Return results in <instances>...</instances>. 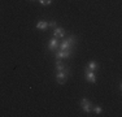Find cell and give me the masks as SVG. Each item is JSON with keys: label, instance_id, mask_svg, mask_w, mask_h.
Returning <instances> with one entry per match:
<instances>
[{"label": "cell", "instance_id": "13", "mask_svg": "<svg viewBox=\"0 0 122 117\" xmlns=\"http://www.w3.org/2000/svg\"><path fill=\"white\" fill-rule=\"evenodd\" d=\"M52 1H53V0H39V3L42 5H49Z\"/></svg>", "mask_w": 122, "mask_h": 117}, {"label": "cell", "instance_id": "7", "mask_svg": "<svg viewBox=\"0 0 122 117\" xmlns=\"http://www.w3.org/2000/svg\"><path fill=\"white\" fill-rule=\"evenodd\" d=\"M65 34H66V31H65V29H62V27L53 29V37L57 38V39H64Z\"/></svg>", "mask_w": 122, "mask_h": 117}, {"label": "cell", "instance_id": "8", "mask_svg": "<svg viewBox=\"0 0 122 117\" xmlns=\"http://www.w3.org/2000/svg\"><path fill=\"white\" fill-rule=\"evenodd\" d=\"M36 29L38 30H42V31L47 30L48 29V21H46V20H40V21H38L36 22Z\"/></svg>", "mask_w": 122, "mask_h": 117}, {"label": "cell", "instance_id": "3", "mask_svg": "<svg viewBox=\"0 0 122 117\" xmlns=\"http://www.w3.org/2000/svg\"><path fill=\"white\" fill-rule=\"evenodd\" d=\"M81 104V108L83 109V112L85 113H92V109H94V103H92L90 99L87 98H82L79 101Z\"/></svg>", "mask_w": 122, "mask_h": 117}, {"label": "cell", "instance_id": "5", "mask_svg": "<svg viewBox=\"0 0 122 117\" xmlns=\"http://www.w3.org/2000/svg\"><path fill=\"white\" fill-rule=\"evenodd\" d=\"M73 53H74V51H64V49H59V48L53 52L55 57H56V58H61V60H62V58L70 57Z\"/></svg>", "mask_w": 122, "mask_h": 117}, {"label": "cell", "instance_id": "11", "mask_svg": "<svg viewBox=\"0 0 122 117\" xmlns=\"http://www.w3.org/2000/svg\"><path fill=\"white\" fill-rule=\"evenodd\" d=\"M92 112L95 113V115H101L103 113V108L100 107V105H94V109H92Z\"/></svg>", "mask_w": 122, "mask_h": 117}, {"label": "cell", "instance_id": "1", "mask_svg": "<svg viewBox=\"0 0 122 117\" xmlns=\"http://www.w3.org/2000/svg\"><path fill=\"white\" fill-rule=\"evenodd\" d=\"M77 44V37L75 35H70V37L62 39V42H60L59 49H64V51H74L73 47Z\"/></svg>", "mask_w": 122, "mask_h": 117}, {"label": "cell", "instance_id": "12", "mask_svg": "<svg viewBox=\"0 0 122 117\" xmlns=\"http://www.w3.org/2000/svg\"><path fill=\"white\" fill-rule=\"evenodd\" d=\"M48 27H51V29H56V27H57V22L55 21V20H52V21H48Z\"/></svg>", "mask_w": 122, "mask_h": 117}, {"label": "cell", "instance_id": "10", "mask_svg": "<svg viewBox=\"0 0 122 117\" xmlns=\"http://www.w3.org/2000/svg\"><path fill=\"white\" fill-rule=\"evenodd\" d=\"M64 68H65V64L62 63V60H61V58H57L56 60V70L60 72V70H64Z\"/></svg>", "mask_w": 122, "mask_h": 117}, {"label": "cell", "instance_id": "6", "mask_svg": "<svg viewBox=\"0 0 122 117\" xmlns=\"http://www.w3.org/2000/svg\"><path fill=\"white\" fill-rule=\"evenodd\" d=\"M59 46H60V42H59V39L57 38H51V39L48 40V49L49 51H52V52H55L57 48H59Z\"/></svg>", "mask_w": 122, "mask_h": 117}, {"label": "cell", "instance_id": "9", "mask_svg": "<svg viewBox=\"0 0 122 117\" xmlns=\"http://www.w3.org/2000/svg\"><path fill=\"white\" fill-rule=\"evenodd\" d=\"M87 68L94 70V72H97L99 70V64L95 60H91V61H88V64H87Z\"/></svg>", "mask_w": 122, "mask_h": 117}, {"label": "cell", "instance_id": "4", "mask_svg": "<svg viewBox=\"0 0 122 117\" xmlns=\"http://www.w3.org/2000/svg\"><path fill=\"white\" fill-rule=\"evenodd\" d=\"M83 73H85V80L87 82H90V83H96V72H94V70L88 69L86 66L83 69Z\"/></svg>", "mask_w": 122, "mask_h": 117}, {"label": "cell", "instance_id": "2", "mask_svg": "<svg viewBox=\"0 0 122 117\" xmlns=\"http://www.w3.org/2000/svg\"><path fill=\"white\" fill-rule=\"evenodd\" d=\"M69 68L68 66H65L64 68V70H60V72H57V74H56V81H57V83L59 85H64L66 82V80H68V77H69Z\"/></svg>", "mask_w": 122, "mask_h": 117}, {"label": "cell", "instance_id": "14", "mask_svg": "<svg viewBox=\"0 0 122 117\" xmlns=\"http://www.w3.org/2000/svg\"><path fill=\"white\" fill-rule=\"evenodd\" d=\"M31 1H34V0H31Z\"/></svg>", "mask_w": 122, "mask_h": 117}]
</instances>
